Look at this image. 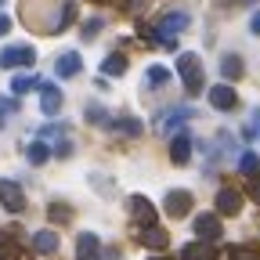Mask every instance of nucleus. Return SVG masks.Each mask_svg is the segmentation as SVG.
I'll use <instances>...</instances> for the list:
<instances>
[{
  "label": "nucleus",
  "instance_id": "obj_1",
  "mask_svg": "<svg viewBox=\"0 0 260 260\" xmlns=\"http://www.w3.org/2000/svg\"><path fill=\"white\" fill-rule=\"evenodd\" d=\"M188 11H170V15H162L159 18V25L152 29V32H159V37H155V44L159 47H174L177 44V32H184L188 29Z\"/></svg>",
  "mask_w": 260,
  "mask_h": 260
},
{
  "label": "nucleus",
  "instance_id": "obj_2",
  "mask_svg": "<svg viewBox=\"0 0 260 260\" xmlns=\"http://www.w3.org/2000/svg\"><path fill=\"white\" fill-rule=\"evenodd\" d=\"M177 73H181L188 94H203V61H199V54L184 51V54L177 58Z\"/></svg>",
  "mask_w": 260,
  "mask_h": 260
},
{
  "label": "nucleus",
  "instance_id": "obj_3",
  "mask_svg": "<svg viewBox=\"0 0 260 260\" xmlns=\"http://www.w3.org/2000/svg\"><path fill=\"white\" fill-rule=\"evenodd\" d=\"M37 61V51L29 44H18V47H4L0 51V69H18V65H32Z\"/></svg>",
  "mask_w": 260,
  "mask_h": 260
},
{
  "label": "nucleus",
  "instance_id": "obj_4",
  "mask_svg": "<svg viewBox=\"0 0 260 260\" xmlns=\"http://www.w3.org/2000/svg\"><path fill=\"white\" fill-rule=\"evenodd\" d=\"M210 105L220 112H232L239 105V94L232 90V83H217V87H210Z\"/></svg>",
  "mask_w": 260,
  "mask_h": 260
},
{
  "label": "nucleus",
  "instance_id": "obj_5",
  "mask_svg": "<svg viewBox=\"0 0 260 260\" xmlns=\"http://www.w3.org/2000/svg\"><path fill=\"white\" fill-rule=\"evenodd\" d=\"M0 203H4L11 213H22V210H25V195H22V188H18L15 181L4 177V181H0Z\"/></svg>",
  "mask_w": 260,
  "mask_h": 260
},
{
  "label": "nucleus",
  "instance_id": "obj_6",
  "mask_svg": "<svg viewBox=\"0 0 260 260\" xmlns=\"http://www.w3.org/2000/svg\"><path fill=\"white\" fill-rule=\"evenodd\" d=\"M195 235H199L203 242H217V239H220V220H217V213H199V217H195Z\"/></svg>",
  "mask_w": 260,
  "mask_h": 260
},
{
  "label": "nucleus",
  "instance_id": "obj_7",
  "mask_svg": "<svg viewBox=\"0 0 260 260\" xmlns=\"http://www.w3.org/2000/svg\"><path fill=\"white\" fill-rule=\"evenodd\" d=\"M239 210H242V195H239L235 188H220V191H217V213L235 217Z\"/></svg>",
  "mask_w": 260,
  "mask_h": 260
},
{
  "label": "nucleus",
  "instance_id": "obj_8",
  "mask_svg": "<svg viewBox=\"0 0 260 260\" xmlns=\"http://www.w3.org/2000/svg\"><path fill=\"white\" fill-rule=\"evenodd\" d=\"M40 109H44V116H58V109H61V90H58L54 83H40Z\"/></svg>",
  "mask_w": 260,
  "mask_h": 260
},
{
  "label": "nucleus",
  "instance_id": "obj_9",
  "mask_svg": "<svg viewBox=\"0 0 260 260\" xmlns=\"http://www.w3.org/2000/svg\"><path fill=\"white\" fill-rule=\"evenodd\" d=\"M130 213H134V220L145 224V228L155 224V210H152V203L145 199V195H134V199H130Z\"/></svg>",
  "mask_w": 260,
  "mask_h": 260
},
{
  "label": "nucleus",
  "instance_id": "obj_10",
  "mask_svg": "<svg viewBox=\"0 0 260 260\" xmlns=\"http://www.w3.org/2000/svg\"><path fill=\"white\" fill-rule=\"evenodd\" d=\"M98 256H102V242H98V235L83 232L76 242V260H98Z\"/></svg>",
  "mask_w": 260,
  "mask_h": 260
},
{
  "label": "nucleus",
  "instance_id": "obj_11",
  "mask_svg": "<svg viewBox=\"0 0 260 260\" xmlns=\"http://www.w3.org/2000/svg\"><path fill=\"white\" fill-rule=\"evenodd\" d=\"M188 210H191V195L188 191H170L167 195V213L170 217H188Z\"/></svg>",
  "mask_w": 260,
  "mask_h": 260
},
{
  "label": "nucleus",
  "instance_id": "obj_12",
  "mask_svg": "<svg viewBox=\"0 0 260 260\" xmlns=\"http://www.w3.org/2000/svg\"><path fill=\"white\" fill-rule=\"evenodd\" d=\"M188 155H191V138H188V134H174V141H170V159L177 162V167H184Z\"/></svg>",
  "mask_w": 260,
  "mask_h": 260
},
{
  "label": "nucleus",
  "instance_id": "obj_13",
  "mask_svg": "<svg viewBox=\"0 0 260 260\" xmlns=\"http://www.w3.org/2000/svg\"><path fill=\"white\" fill-rule=\"evenodd\" d=\"M54 73L61 76V80H69V76H76L80 73V54L76 51H65L58 61H54Z\"/></svg>",
  "mask_w": 260,
  "mask_h": 260
},
{
  "label": "nucleus",
  "instance_id": "obj_14",
  "mask_svg": "<svg viewBox=\"0 0 260 260\" xmlns=\"http://www.w3.org/2000/svg\"><path fill=\"white\" fill-rule=\"evenodd\" d=\"M181 260H217V253L210 249V242H188L181 249Z\"/></svg>",
  "mask_w": 260,
  "mask_h": 260
},
{
  "label": "nucleus",
  "instance_id": "obj_15",
  "mask_svg": "<svg viewBox=\"0 0 260 260\" xmlns=\"http://www.w3.org/2000/svg\"><path fill=\"white\" fill-rule=\"evenodd\" d=\"M141 242L148 246V249H167V242H170V235L167 232H162V228H145V232H141Z\"/></svg>",
  "mask_w": 260,
  "mask_h": 260
},
{
  "label": "nucleus",
  "instance_id": "obj_16",
  "mask_svg": "<svg viewBox=\"0 0 260 260\" xmlns=\"http://www.w3.org/2000/svg\"><path fill=\"white\" fill-rule=\"evenodd\" d=\"M32 249L37 253H58V235L54 232H37L32 235Z\"/></svg>",
  "mask_w": 260,
  "mask_h": 260
},
{
  "label": "nucleus",
  "instance_id": "obj_17",
  "mask_svg": "<svg viewBox=\"0 0 260 260\" xmlns=\"http://www.w3.org/2000/svg\"><path fill=\"white\" fill-rule=\"evenodd\" d=\"M220 73H224V80H239V76H242V58H239V54H224Z\"/></svg>",
  "mask_w": 260,
  "mask_h": 260
},
{
  "label": "nucleus",
  "instance_id": "obj_18",
  "mask_svg": "<svg viewBox=\"0 0 260 260\" xmlns=\"http://www.w3.org/2000/svg\"><path fill=\"white\" fill-rule=\"evenodd\" d=\"M102 73H105V76H123V73H126V58H123V54H109V58L102 61Z\"/></svg>",
  "mask_w": 260,
  "mask_h": 260
},
{
  "label": "nucleus",
  "instance_id": "obj_19",
  "mask_svg": "<svg viewBox=\"0 0 260 260\" xmlns=\"http://www.w3.org/2000/svg\"><path fill=\"white\" fill-rule=\"evenodd\" d=\"M112 130H119V134H130V138H138V134H141V123H138V119H130V116H119V119L112 123Z\"/></svg>",
  "mask_w": 260,
  "mask_h": 260
},
{
  "label": "nucleus",
  "instance_id": "obj_20",
  "mask_svg": "<svg viewBox=\"0 0 260 260\" xmlns=\"http://www.w3.org/2000/svg\"><path fill=\"white\" fill-rule=\"evenodd\" d=\"M25 155H29V162H32V167H40V162H47V155H51V152H47V145H44V141H32Z\"/></svg>",
  "mask_w": 260,
  "mask_h": 260
},
{
  "label": "nucleus",
  "instance_id": "obj_21",
  "mask_svg": "<svg viewBox=\"0 0 260 260\" xmlns=\"http://www.w3.org/2000/svg\"><path fill=\"white\" fill-rule=\"evenodd\" d=\"M32 87H40L37 76H15V80H11V90H15V94H29Z\"/></svg>",
  "mask_w": 260,
  "mask_h": 260
},
{
  "label": "nucleus",
  "instance_id": "obj_22",
  "mask_svg": "<svg viewBox=\"0 0 260 260\" xmlns=\"http://www.w3.org/2000/svg\"><path fill=\"white\" fill-rule=\"evenodd\" d=\"M228 260H260V249H253V246H235V249H228Z\"/></svg>",
  "mask_w": 260,
  "mask_h": 260
},
{
  "label": "nucleus",
  "instance_id": "obj_23",
  "mask_svg": "<svg viewBox=\"0 0 260 260\" xmlns=\"http://www.w3.org/2000/svg\"><path fill=\"white\" fill-rule=\"evenodd\" d=\"M18 112V102L15 98H0V126H8V119Z\"/></svg>",
  "mask_w": 260,
  "mask_h": 260
},
{
  "label": "nucleus",
  "instance_id": "obj_24",
  "mask_svg": "<svg viewBox=\"0 0 260 260\" xmlns=\"http://www.w3.org/2000/svg\"><path fill=\"white\" fill-rule=\"evenodd\" d=\"M239 170H242V174H256V170H260V155H256V152H246V155L239 159Z\"/></svg>",
  "mask_w": 260,
  "mask_h": 260
},
{
  "label": "nucleus",
  "instance_id": "obj_25",
  "mask_svg": "<svg viewBox=\"0 0 260 260\" xmlns=\"http://www.w3.org/2000/svg\"><path fill=\"white\" fill-rule=\"evenodd\" d=\"M167 80H170V73L162 69V65H152V69H148V83H152V87H162Z\"/></svg>",
  "mask_w": 260,
  "mask_h": 260
},
{
  "label": "nucleus",
  "instance_id": "obj_26",
  "mask_svg": "<svg viewBox=\"0 0 260 260\" xmlns=\"http://www.w3.org/2000/svg\"><path fill=\"white\" fill-rule=\"evenodd\" d=\"M105 22L102 18H90V22H83V40H94L98 37V29H102Z\"/></svg>",
  "mask_w": 260,
  "mask_h": 260
},
{
  "label": "nucleus",
  "instance_id": "obj_27",
  "mask_svg": "<svg viewBox=\"0 0 260 260\" xmlns=\"http://www.w3.org/2000/svg\"><path fill=\"white\" fill-rule=\"evenodd\" d=\"M69 217H73V210H69V206H61V203H54V206H51V220H58V224H61V220H69Z\"/></svg>",
  "mask_w": 260,
  "mask_h": 260
},
{
  "label": "nucleus",
  "instance_id": "obj_28",
  "mask_svg": "<svg viewBox=\"0 0 260 260\" xmlns=\"http://www.w3.org/2000/svg\"><path fill=\"white\" fill-rule=\"evenodd\" d=\"M87 119H90V123H109V116H105L102 105H90V109H87Z\"/></svg>",
  "mask_w": 260,
  "mask_h": 260
},
{
  "label": "nucleus",
  "instance_id": "obj_29",
  "mask_svg": "<svg viewBox=\"0 0 260 260\" xmlns=\"http://www.w3.org/2000/svg\"><path fill=\"white\" fill-rule=\"evenodd\" d=\"M0 260H18V246L15 242H4V246H0Z\"/></svg>",
  "mask_w": 260,
  "mask_h": 260
},
{
  "label": "nucleus",
  "instance_id": "obj_30",
  "mask_svg": "<svg viewBox=\"0 0 260 260\" xmlns=\"http://www.w3.org/2000/svg\"><path fill=\"white\" fill-rule=\"evenodd\" d=\"M249 199L260 206V181H253V184H249Z\"/></svg>",
  "mask_w": 260,
  "mask_h": 260
},
{
  "label": "nucleus",
  "instance_id": "obj_31",
  "mask_svg": "<svg viewBox=\"0 0 260 260\" xmlns=\"http://www.w3.org/2000/svg\"><path fill=\"white\" fill-rule=\"evenodd\" d=\"M8 32H11V18L0 15V37H8Z\"/></svg>",
  "mask_w": 260,
  "mask_h": 260
},
{
  "label": "nucleus",
  "instance_id": "obj_32",
  "mask_svg": "<svg viewBox=\"0 0 260 260\" xmlns=\"http://www.w3.org/2000/svg\"><path fill=\"white\" fill-rule=\"evenodd\" d=\"M249 29H253V32H256V37H260V11H256V15L249 18Z\"/></svg>",
  "mask_w": 260,
  "mask_h": 260
},
{
  "label": "nucleus",
  "instance_id": "obj_33",
  "mask_svg": "<svg viewBox=\"0 0 260 260\" xmlns=\"http://www.w3.org/2000/svg\"><path fill=\"white\" fill-rule=\"evenodd\" d=\"M148 260H167V256H148Z\"/></svg>",
  "mask_w": 260,
  "mask_h": 260
},
{
  "label": "nucleus",
  "instance_id": "obj_34",
  "mask_svg": "<svg viewBox=\"0 0 260 260\" xmlns=\"http://www.w3.org/2000/svg\"><path fill=\"white\" fill-rule=\"evenodd\" d=\"M4 4H8V0H0V8H4Z\"/></svg>",
  "mask_w": 260,
  "mask_h": 260
}]
</instances>
